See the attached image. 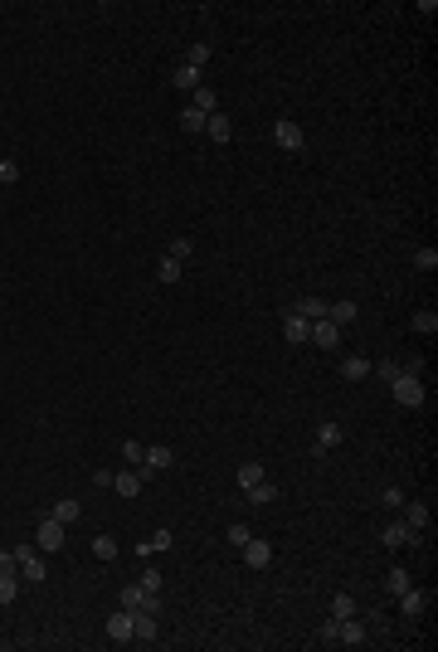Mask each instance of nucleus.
Masks as SVG:
<instances>
[{"label":"nucleus","mask_w":438,"mask_h":652,"mask_svg":"<svg viewBox=\"0 0 438 652\" xmlns=\"http://www.w3.org/2000/svg\"><path fill=\"white\" fill-rule=\"evenodd\" d=\"M156 638V614H132V642H151Z\"/></svg>","instance_id":"2eb2a0df"},{"label":"nucleus","mask_w":438,"mask_h":652,"mask_svg":"<svg viewBox=\"0 0 438 652\" xmlns=\"http://www.w3.org/2000/svg\"><path fill=\"white\" fill-rule=\"evenodd\" d=\"M404 526H409V531H424V526H428V507H424V502H404Z\"/></svg>","instance_id":"6ab92c4d"},{"label":"nucleus","mask_w":438,"mask_h":652,"mask_svg":"<svg viewBox=\"0 0 438 652\" xmlns=\"http://www.w3.org/2000/svg\"><path fill=\"white\" fill-rule=\"evenodd\" d=\"M244 565H249V570H268V565H273V546H268V540H258V535H249Z\"/></svg>","instance_id":"39448f33"},{"label":"nucleus","mask_w":438,"mask_h":652,"mask_svg":"<svg viewBox=\"0 0 438 652\" xmlns=\"http://www.w3.org/2000/svg\"><path fill=\"white\" fill-rule=\"evenodd\" d=\"M404 589H409V574H404V570H390V574H385V594H404Z\"/></svg>","instance_id":"c9c22d12"},{"label":"nucleus","mask_w":438,"mask_h":652,"mask_svg":"<svg viewBox=\"0 0 438 652\" xmlns=\"http://www.w3.org/2000/svg\"><path fill=\"white\" fill-rule=\"evenodd\" d=\"M307 331H312V321H307V316H297V312H288V316H283V336H288L292 346H302V341H307Z\"/></svg>","instance_id":"1a4fd4ad"},{"label":"nucleus","mask_w":438,"mask_h":652,"mask_svg":"<svg viewBox=\"0 0 438 652\" xmlns=\"http://www.w3.org/2000/svg\"><path fill=\"white\" fill-rule=\"evenodd\" d=\"M307 341H312V346H321V351H336L341 326H336V321H326V316H316V321H312V331H307Z\"/></svg>","instance_id":"f03ea898"},{"label":"nucleus","mask_w":438,"mask_h":652,"mask_svg":"<svg viewBox=\"0 0 438 652\" xmlns=\"http://www.w3.org/2000/svg\"><path fill=\"white\" fill-rule=\"evenodd\" d=\"M414 268H419V273H433V268H438V248H419V253H414Z\"/></svg>","instance_id":"473e14b6"},{"label":"nucleus","mask_w":438,"mask_h":652,"mask_svg":"<svg viewBox=\"0 0 438 652\" xmlns=\"http://www.w3.org/2000/svg\"><path fill=\"white\" fill-rule=\"evenodd\" d=\"M185 64H190V69H205V64H209V44H195V49L185 54Z\"/></svg>","instance_id":"e433bc0d"},{"label":"nucleus","mask_w":438,"mask_h":652,"mask_svg":"<svg viewBox=\"0 0 438 652\" xmlns=\"http://www.w3.org/2000/svg\"><path fill=\"white\" fill-rule=\"evenodd\" d=\"M336 370H341V380H365V375H370V360H365V356H346Z\"/></svg>","instance_id":"a211bd4d"},{"label":"nucleus","mask_w":438,"mask_h":652,"mask_svg":"<svg viewBox=\"0 0 438 652\" xmlns=\"http://www.w3.org/2000/svg\"><path fill=\"white\" fill-rule=\"evenodd\" d=\"M93 555H97V560H117V540H113V535H97V540H93Z\"/></svg>","instance_id":"c85d7f7f"},{"label":"nucleus","mask_w":438,"mask_h":652,"mask_svg":"<svg viewBox=\"0 0 438 652\" xmlns=\"http://www.w3.org/2000/svg\"><path fill=\"white\" fill-rule=\"evenodd\" d=\"M113 487H117V497H141L146 472H117V477H113Z\"/></svg>","instance_id":"9b49d317"},{"label":"nucleus","mask_w":438,"mask_h":652,"mask_svg":"<svg viewBox=\"0 0 438 652\" xmlns=\"http://www.w3.org/2000/svg\"><path fill=\"white\" fill-rule=\"evenodd\" d=\"M288 312H297V316H307V321H316V316H326V302L321 297H297Z\"/></svg>","instance_id":"f3484780"},{"label":"nucleus","mask_w":438,"mask_h":652,"mask_svg":"<svg viewBox=\"0 0 438 652\" xmlns=\"http://www.w3.org/2000/svg\"><path fill=\"white\" fill-rule=\"evenodd\" d=\"M171 83H176V88H200V69H190V64H181V69L171 73Z\"/></svg>","instance_id":"bb28decb"},{"label":"nucleus","mask_w":438,"mask_h":652,"mask_svg":"<svg viewBox=\"0 0 438 652\" xmlns=\"http://www.w3.org/2000/svg\"><path fill=\"white\" fill-rule=\"evenodd\" d=\"M380 540H385V546L395 550V546H414V540H419V531H409L404 521H390V526H380Z\"/></svg>","instance_id":"423d86ee"},{"label":"nucleus","mask_w":438,"mask_h":652,"mask_svg":"<svg viewBox=\"0 0 438 652\" xmlns=\"http://www.w3.org/2000/svg\"><path fill=\"white\" fill-rule=\"evenodd\" d=\"M370 370H375V375H380V380H385V385H390V380H395V375H400V365H390V360H385V365H370Z\"/></svg>","instance_id":"37998d69"},{"label":"nucleus","mask_w":438,"mask_h":652,"mask_svg":"<svg viewBox=\"0 0 438 652\" xmlns=\"http://www.w3.org/2000/svg\"><path fill=\"white\" fill-rule=\"evenodd\" d=\"M44 579H49V565L39 560V550L25 555V560H20V584H44Z\"/></svg>","instance_id":"6e6552de"},{"label":"nucleus","mask_w":438,"mask_h":652,"mask_svg":"<svg viewBox=\"0 0 438 652\" xmlns=\"http://www.w3.org/2000/svg\"><path fill=\"white\" fill-rule=\"evenodd\" d=\"M234 482L244 487V492H249V487H258V482H263V463H244V467L234 472Z\"/></svg>","instance_id":"4be33fe9"},{"label":"nucleus","mask_w":438,"mask_h":652,"mask_svg":"<svg viewBox=\"0 0 438 652\" xmlns=\"http://www.w3.org/2000/svg\"><path fill=\"white\" fill-rule=\"evenodd\" d=\"M15 599H20V570L0 574V604H15Z\"/></svg>","instance_id":"b1692460"},{"label":"nucleus","mask_w":438,"mask_h":652,"mask_svg":"<svg viewBox=\"0 0 438 652\" xmlns=\"http://www.w3.org/2000/svg\"><path fill=\"white\" fill-rule=\"evenodd\" d=\"M390 399H395L400 409H419V404H424V380H419V375H395V380H390Z\"/></svg>","instance_id":"f257e3e1"},{"label":"nucleus","mask_w":438,"mask_h":652,"mask_svg":"<svg viewBox=\"0 0 438 652\" xmlns=\"http://www.w3.org/2000/svg\"><path fill=\"white\" fill-rule=\"evenodd\" d=\"M316 638H321L326 647H336V642H341V623H336V618H326V623L316 628Z\"/></svg>","instance_id":"2f4dec72"},{"label":"nucleus","mask_w":438,"mask_h":652,"mask_svg":"<svg viewBox=\"0 0 438 652\" xmlns=\"http://www.w3.org/2000/svg\"><path fill=\"white\" fill-rule=\"evenodd\" d=\"M39 550H64V521H54V516H39Z\"/></svg>","instance_id":"7ed1b4c3"},{"label":"nucleus","mask_w":438,"mask_h":652,"mask_svg":"<svg viewBox=\"0 0 438 652\" xmlns=\"http://www.w3.org/2000/svg\"><path fill=\"white\" fill-rule=\"evenodd\" d=\"M141 589H146V594H161V570H146V574H141Z\"/></svg>","instance_id":"a19ab883"},{"label":"nucleus","mask_w":438,"mask_h":652,"mask_svg":"<svg viewBox=\"0 0 438 652\" xmlns=\"http://www.w3.org/2000/svg\"><path fill=\"white\" fill-rule=\"evenodd\" d=\"M249 502H253V507H268V502H278V487H273V482H258V487H249Z\"/></svg>","instance_id":"393cba45"},{"label":"nucleus","mask_w":438,"mask_h":652,"mask_svg":"<svg viewBox=\"0 0 438 652\" xmlns=\"http://www.w3.org/2000/svg\"><path fill=\"white\" fill-rule=\"evenodd\" d=\"M122 453H127L132 463H141V458H146V448H141V443H122Z\"/></svg>","instance_id":"c03bdc74"},{"label":"nucleus","mask_w":438,"mask_h":652,"mask_svg":"<svg viewBox=\"0 0 438 652\" xmlns=\"http://www.w3.org/2000/svg\"><path fill=\"white\" fill-rule=\"evenodd\" d=\"M356 302H332V307H326V321H336V326H346V321H356Z\"/></svg>","instance_id":"412c9836"},{"label":"nucleus","mask_w":438,"mask_h":652,"mask_svg":"<svg viewBox=\"0 0 438 652\" xmlns=\"http://www.w3.org/2000/svg\"><path fill=\"white\" fill-rule=\"evenodd\" d=\"M273 137H278V146H283V151H302V141H307V137H302V127H297L292 117H278V122H273Z\"/></svg>","instance_id":"20e7f679"},{"label":"nucleus","mask_w":438,"mask_h":652,"mask_svg":"<svg viewBox=\"0 0 438 652\" xmlns=\"http://www.w3.org/2000/svg\"><path fill=\"white\" fill-rule=\"evenodd\" d=\"M356 614V599H351V594H336V599H332V618L341 623V618H351Z\"/></svg>","instance_id":"c756f323"},{"label":"nucleus","mask_w":438,"mask_h":652,"mask_svg":"<svg viewBox=\"0 0 438 652\" xmlns=\"http://www.w3.org/2000/svg\"><path fill=\"white\" fill-rule=\"evenodd\" d=\"M171 540H176L171 531H156V535L146 540V546H141V555H151V550H171Z\"/></svg>","instance_id":"72a5a7b5"},{"label":"nucleus","mask_w":438,"mask_h":652,"mask_svg":"<svg viewBox=\"0 0 438 652\" xmlns=\"http://www.w3.org/2000/svg\"><path fill=\"white\" fill-rule=\"evenodd\" d=\"M190 253H195V244H190V239H171V244H166V258H176V263H185Z\"/></svg>","instance_id":"7c9ffc66"},{"label":"nucleus","mask_w":438,"mask_h":652,"mask_svg":"<svg viewBox=\"0 0 438 652\" xmlns=\"http://www.w3.org/2000/svg\"><path fill=\"white\" fill-rule=\"evenodd\" d=\"M205 122H209V117L195 113V107H185V113H181V127H185V132H205Z\"/></svg>","instance_id":"f704fd0d"},{"label":"nucleus","mask_w":438,"mask_h":652,"mask_svg":"<svg viewBox=\"0 0 438 652\" xmlns=\"http://www.w3.org/2000/svg\"><path fill=\"white\" fill-rule=\"evenodd\" d=\"M205 137H209V141H229V137H234L229 117H224V113H209V122H205Z\"/></svg>","instance_id":"dca6fc26"},{"label":"nucleus","mask_w":438,"mask_h":652,"mask_svg":"<svg viewBox=\"0 0 438 652\" xmlns=\"http://www.w3.org/2000/svg\"><path fill=\"white\" fill-rule=\"evenodd\" d=\"M141 463H146V472H161V467H171V463H176V448H166V443H151Z\"/></svg>","instance_id":"9d476101"},{"label":"nucleus","mask_w":438,"mask_h":652,"mask_svg":"<svg viewBox=\"0 0 438 652\" xmlns=\"http://www.w3.org/2000/svg\"><path fill=\"white\" fill-rule=\"evenodd\" d=\"M78 511H83V507H78V497H64V502H54V511H49V516L69 526V521H78Z\"/></svg>","instance_id":"aec40b11"},{"label":"nucleus","mask_w":438,"mask_h":652,"mask_svg":"<svg viewBox=\"0 0 438 652\" xmlns=\"http://www.w3.org/2000/svg\"><path fill=\"white\" fill-rule=\"evenodd\" d=\"M341 443V423H321L316 428V443H312V453H332Z\"/></svg>","instance_id":"ddd939ff"},{"label":"nucleus","mask_w":438,"mask_h":652,"mask_svg":"<svg viewBox=\"0 0 438 652\" xmlns=\"http://www.w3.org/2000/svg\"><path fill=\"white\" fill-rule=\"evenodd\" d=\"M395 599H400V609H404V618H419V614L428 609V594H424V589H414V584H409L404 594H395Z\"/></svg>","instance_id":"0eeeda50"},{"label":"nucleus","mask_w":438,"mask_h":652,"mask_svg":"<svg viewBox=\"0 0 438 652\" xmlns=\"http://www.w3.org/2000/svg\"><path fill=\"white\" fill-rule=\"evenodd\" d=\"M414 331H419V336H433V331H438V312H414Z\"/></svg>","instance_id":"cd10ccee"},{"label":"nucleus","mask_w":438,"mask_h":652,"mask_svg":"<svg viewBox=\"0 0 438 652\" xmlns=\"http://www.w3.org/2000/svg\"><path fill=\"white\" fill-rule=\"evenodd\" d=\"M229 546H239V550H244V546H249V526H239V521H234V526H229Z\"/></svg>","instance_id":"ea45409f"},{"label":"nucleus","mask_w":438,"mask_h":652,"mask_svg":"<svg viewBox=\"0 0 438 652\" xmlns=\"http://www.w3.org/2000/svg\"><path fill=\"white\" fill-rule=\"evenodd\" d=\"M107 638H117V642H132V614H127V609H117L113 618H107Z\"/></svg>","instance_id":"4468645a"},{"label":"nucleus","mask_w":438,"mask_h":652,"mask_svg":"<svg viewBox=\"0 0 438 652\" xmlns=\"http://www.w3.org/2000/svg\"><path fill=\"white\" fill-rule=\"evenodd\" d=\"M20 570V560H15V550H0V574H15Z\"/></svg>","instance_id":"79ce46f5"},{"label":"nucleus","mask_w":438,"mask_h":652,"mask_svg":"<svg viewBox=\"0 0 438 652\" xmlns=\"http://www.w3.org/2000/svg\"><path fill=\"white\" fill-rule=\"evenodd\" d=\"M156 283H181V263L176 258H161L156 263Z\"/></svg>","instance_id":"a878e982"},{"label":"nucleus","mask_w":438,"mask_h":652,"mask_svg":"<svg viewBox=\"0 0 438 652\" xmlns=\"http://www.w3.org/2000/svg\"><path fill=\"white\" fill-rule=\"evenodd\" d=\"M195 113H205V117H209V113H219V97H214V88H205V83L195 88Z\"/></svg>","instance_id":"5701e85b"},{"label":"nucleus","mask_w":438,"mask_h":652,"mask_svg":"<svg viewBox=\"0 0 438 652\" xmlns=\"http://www.w3.org/2000/svg\"><path fill=\"white\" fill-rule=\"evenodd\" d=\"M20 181V166L15 161H0V185H15Z\"/></svg>","instance_id":"58836bf2"},{"label":"nucleus","mask_w":438,"mask_h":652,"mask_svg":"<svg viewBox=\"0 0 438 652\" xmlns=\"http://www.w3.org/2000/svg\"><path fill=\"white\" fill-rule=\"evenodd\" d=\"M380 502H385L390 511H400V507H404V492H400V487H385V492H380Z\"/></svg>","instance_id":"4c0bfd02"},{"label":"nucleus","mask_w":438,"mask_h":652,"mask_svg":"<svg viewBox=\"0 0 438 652\" xmlns=\"http://www.w3.org/2000/svg\"><path fill=\"white\" fill-rule=\"evenodd\" d=\"M341 642L346 647H360V642H370V633H365V623L351 614V618H341Z\"/></svg>","instance_id":"f8f14e48"}]
</instances>
